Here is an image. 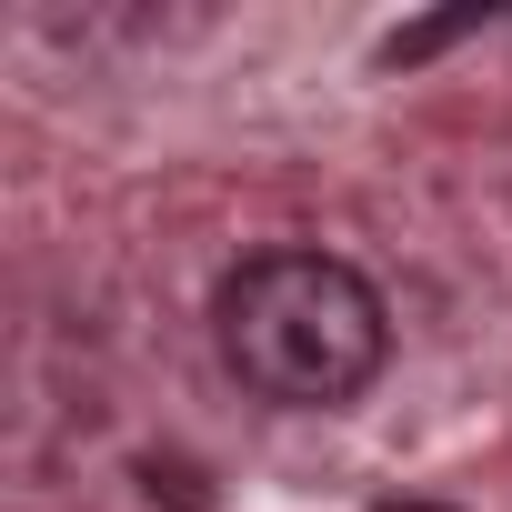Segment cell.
<instances>
[{"mask_svg":"<svg viewBox=\"0 0 512 512\" xmlns=\"http://www.w3.org/2000/svg\"><path fill=\"white\" fill-rule=\"evenodd\" d=\"M211 332H221V362L241 372V392H262L282 412H342L392 362L382 292L332 251H251L211 302Z\"/></svg>","mask_w":512,"mask_h":512,"instance_id":"obj_1","label":"cell"}]
</instances>
